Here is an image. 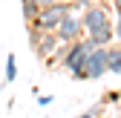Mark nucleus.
Listing matches in <instances>:
<instances>
[{
    "label": "nucleus",
    "mask_w": 121,
    "mask_h": 118,
    "mask_svg": "<svg viewBox=\"0 0 121 118\" xmlns=\"http://www.w3.org/2000/svg\"><path fill=\"white\" fill-rule=\"evenodd\" d=\"M89 43H86V38H81V40H72V43H66V49H64V55H60V66H64L69 75H75V78H81V69H84V61H86V55H89Z\"/></svg>",
    "instance_id": "obj_1"
},
{
    "label": "nucleus",
    "mask_w": 121,
    "mask_h": 118,
    "mask_svg": "<svg viewBox=\"0 0 121 118\" xmlns=\"http://www.w3.org/2000/svg\"><path fill=\"white\" fill-rule=\"evenodd\" d=\"M66 12H69V3H66V0H58V3H52V6H43V9L38 12V17L29 23V26L40 29V32H55Z\"/></svg>",
    "instance_id": "obj_2"
},
{
    "label": "nucleus",
    "mask_w": 121,
    "mask_h": 118,
    "mask_svg": "<svg viewBox=\"0 0 121 118\" xmlns=\"http://www.w3.org/2000/svg\"><path fill=\"white\" fill-rule=\"evenodd\" d=\"M55 38H58V43L81 40V38H84L81 14H78V12H66V14H64V20H60V23H58V29H55Z\"/></svg>",
    "instance_id": "obj_3"
},
{
    "label": "nucleus",
    "mask_w": 121,
    "mask_h": 118,
    "mask_svg": "<svg viewBox=\"0 0 121 118\" xmlns=\"http://www.w3.org/2000/svg\"><path fill=\"white\" fill-rule=\"evenodd\" d=\"M101 75H107V46L104 49H89L84 69H81V81H98Z\"/></svg>",
    "instance_id": "obj_4"
},
{
    "label": "nucleus",
    "mask_w": 121,
    "mask_h": 118,
    "mask_svg": "<svg viewBox=\"0 0 121 118\" xmlns=\"http://www.w3.org/2000/svg\"><path fill=\"white\" fill-rule=\"evenodd\" d=\"M81 26H84V35H89V32H98L104 26H112V20H110L104 6H89L81 12Z\"/></svg>",
    "instance_id": "obj_5"
},
{
    "label": "nucleus",
    "mask_w": 121,
    "mask_h": 118,
    "mask_svg": "<svg viewBox=\"0 0 121 118\" xmlns=\"http://www.w3.org/2000/svg\"><path fill=\"white\" fill-rule=\"evenodd\" d=\"M55 46H58L55 32H40V38L35 43V52H38V58H49V55H55Z\"/></svg>",
    "instance_id": "obj_6"
},
{
    "label": "nucleus",
    "mask_w": 121,
    "mask_h": 118,
    "mask_svg": "<svg viewBox=\"0 0 121 118\" xmlns=\"http://www.w3.org/2000/svg\"><path fill=\"white\" fill-rule=\"evenodd\" d=\"M107 72L121 75V43H110L107 46Z\"/></svg>",
    "instance_id": "obj_7"
},
{
    "label": "nucleus",
    "mask_w": 121,
    "mask_h": 118,
    "mask_svg": "<svg viewBox=\"0 0 121 118\" xmlns=\"http://www.w3.org/2000/svg\"><path fill=\"white\" fill-rule=\"evenodd\" d=\"M38 12H40V6L35 3V0H23V17H26L29 23H32V20L38 17Z\"/></svg>",
    "instance_id": "obj_8"
},
{
    "label": "nucleus",
    "mask_w": 121,
    "mask_h": 118,
    "mask_svg": "<svg viewBox=\"0 0 121 118\" xmlns=\"http://www.w3.org/2000/svg\"><path fill=\"white\" fill-rule=\"evenodd\" d=\"M14 78H17V61H14V55L6 58V81L3 84H12Z\"/></svg>",
    "instance_id": "obj_9"
},
{
    "label": "nucleus",
    "mask_w": 121,
    "mask_h": 118,
    "mask_svg": "<svg viewBox=\"0 0 121 118\" xmlns=\"http://www.w3.org/2000/svg\"><path fill=\"white\" fill-rule=\"evenodd\" d=\"M69 3V12H84V9H89V0H66Z\"/></svg>",
    "instance_id": "obj_10"
},
{
    "label": "nucleus",
    "mask_w": 121,
    "mask_h": 118,
    "mask_svg": "<svg viewBox=\"0 0 121 118\" xmlns=\"http://www.w3.org/2000/svg\"><path fill=\"white\" fill-rule=\"evenodd\" d=\"M112 38H115V40L121 43V12L115 14V26H112Z\"/></svg>",
    "instance_id": "obj_11"
},
{
    "label": "nucleus",
    "mask_w": 121,
    "mask_h": 118,
    "mask_svg": "<svg viewBox=\"0 0 121 118\" xmlns=\"http://www.w3.org/2000/svg\"><path fill=\"white\" fill-rule=\"evenodd\" d=\"M101 115V107H95V110H89V112H81L78 118H98Z\"/></svg>",
    "instance_id": "obj_12"
},
{
    "label": "nucleus",
    "mask_w": 121,
    "mask_h": 118,
    "mask_svg": "<svg viewBox=\"0 0 121 118\" xmlns=\"http://www.w3.org/2000/svg\"><path fill=\"white\" fill-rule=\"evenodd\" d=\"M35 3H38V6L43 9V6H52V3H58V0H35Z\"/></svg>",
    "instance_id": "obj_13"
},
{
    "label": "nucleus",
    "mask_w": 121,
    "mask_h": 118,
    "mask_svg": "<svg viewBox=\"0 0 121 118\" xmlns=\"http://www.w3.org/2000/svg\"><path fill=\"white\" fill-rule=\"evenodd\" d=\"M112 3H115V9H118V12H121V0H112Z\"/></svg>",
    "instance_id": "obj_14"
},
{
    "label": "nucleus",
    "mask_w": 121,
    "mask_h": 118,
    "mask_svg": "<svg viewBox=\"0 0 121 118\" xmlns=\"http://www.w3.org/2000/svg\"><path fill=\"white\" fill-rule=\"evenodd\" d=\"M101 3H112V0H101Z\"/></svg>",
    "instance_id": "obj_15"
}]
</instances>
